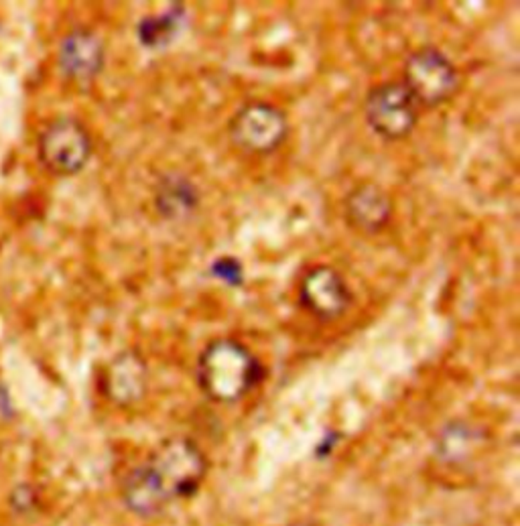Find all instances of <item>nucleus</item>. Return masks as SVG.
Listing matches in <instances>:
<instances>
[{
	"mask_svg": "<svg viewBox=\"0 0 520 526\" xmlns=\"http://www.w3.org/2000/svg\"><path fill=\"white\" fill-rule=\"evenodd\" d=\"M262 378V364L244 344L220 337L206 346L197 360V384L222 405L244 398Z\"/></svg>",
	"mask_w": 520,
	"mask_h": 526,
	"instance_id": "f257e3e1",
	"label": "nucleus"
},
{
	"mask_svg": "<svg viewBox=\"0 0 520 526\" xmlns=\"http://www.w3.org/2000/svg\"><path fill=\"white\" fill-rule=\"evenodd\" d=\"M140 469L159 496L171 504L199 490L208 473V459L192 439L171 437L154 449L151 457L140 464Z\"/></svg>",
	"mask_w": 520,
	"mask_h": 526,
	"instance_id": "f03ea898",
	"label": "nucleus"
},
{
	"mask_svg": "<svg viewBox=\"0 0 520 526\" xmlns=\"http://www.w3.org/2000/svg\"><path fill=\"white\" fill-rule=\"evenodd\" d=\"M460 76L455 65L437 47H421L413 51L403 67V86L415 102L433 108L458 90Z\"/></svg>",
	"mask_w": 520,
	"mask_h": 526,
	"instance_id": "7ed1b4c3",
	"label": "nucleus"
},
{
	"mask_svg": "<svg viewBox=\"0 0 520 526\" xmlns=\"http://www.w3.org/2000/svg\"><path fill=\"white\" fill-rule=\"evenodd\" d=\"M364 114L370 130L386 140L408 137L419 120V104L403 81H385L368 92Z\"/></svg>",
	"mask_w": 520,
	"mask_h": 526,
	"instance_id": "20e7f679",
	"label": "nucleus"
},
{
	"mask_svg": "<svg viewBox=\"0 0 520 526\" xmlns=\"http://www.w3.org/2000/svg\"><path fill=\"white\" fill-rule=\"evenodd\" d=\"M90 155L92 138L74 118L51 122L39 137V156L43 165L59 175H74L81 171Z\"/></svg>",
	"mask_w": 520,
	"mask_h": 526,
	"instance_id": "39448f33",
	"label": "nucleus"
},
{
	"mask_svg": "<svg viewBox=\"0 0 520 526\" xmlns=\"http://www.w3.org/2000/svg\"><path fill=\"white\" fill-rule=\"evenodd\" d=\"M289 133L287 114L269 102H251L230 120L232 140L251 153H270Z\"/></svg>",
	"mask_w": 520,
	"mask_h": 526,
	"instance_id": "423d86ee",
	"label": "nucleus"
},
{
	"mask_svg": "<svg viewBox=\"0 0 520 526\" xmlns=\"http://www.w3.org/2000/svg\"><path fill=\"white\" fill-rule=\"evenodd\" d=\"M299 303L321 321H331L347 311L352 292L346 278L331 267L311 269L299 285Z\"/></svg>",
	"mask_w": 520,
	"mask_h": 526,
	"instance_id": "0eeeda50",
	"label": "nucleus"
},
{
	"mask_svg": "<svg viewBox=\"0 0 520 526\" xmlns=\"http://www.w3.org/2000/svg\"><path fill=\"white\" fill-rule=\"evenodd\" d=\"M59 63L69 78L81 81L96 78L104 65V43L92 31H74L61 43Z\"/></svg>",
	"mask_w": 520,
	"mask_h": 526,
	"instance_id": "6e6552de",
	"label": "nucleus"
},
{
	"mask_svg": "<svg viewBox=\"0 0 520 526\" xmlns=\"http://www.w3.org/2000/svg\"><path fill=\"white\" fill-rule=\"evenodd\" d=\"M392 215L388 195L376 185H360L346 199V217L349 226L364 234H376Z\"/></svg>",
	"mask_w": 520,
	"mask_h": 526,
	"instance_id": "1a4fd4ad",
	"label": "nucleus"
},
{
	"mask_svg": "<svg viewBox=\"0 0 520 526\" xmlns=\"http://www.w3.org/2000/svg\"><path fill=\"white\" fill-rule=\"evenodd\" d=\"M147 390V368L136 351L116 356L106 374V392L118 405H133Z\"/></svg>",
	"mask_w": 520,
	"mask_h": 526,
	"instance_id": "9d476101",
	"label": "nucleus"
},
{
	"mask_svg": "<svg viewBox=\"0 0 520 526\" xmlns=\"http://www.w3.org/2000/svg\"><path fill=\"white\" fill-rule=\"evenodd\" d=\"M197 203H199V194L195 185L187 177L177 173L163 177L154 189V205L159 214L171 222L187 217L192 212H195Z\"/></svg>",
	"mask_w": 520,
	"mask_h": 526,
	"instance_id": "9b49d317",
	"label": "nucleus"
},
{
	"mask_svg": "<svg viewBox=\"0 0 520 526\" xmlns=\"http://www.w3.org/2000/svg\"><path fill=\"white\" fill-rule=\"evenodd\" d=\"M482 429H478L465 421H453L437 433L435 453L441 461L462 464L482 447Z\"/></svg>",
	"mask_w": 520,
	"mask_h": 526,
	"instance_id": "f8f14e48",
	"label": "nucleus"
},
{
	"mask_svg": "<svg viewBox=\"0 0 520 526\" xmlns=\"http://www.w3.org/2000/svg\"><path fill=\"white\" fill-rule=\"evenodd\" d=\"M183 27H185V8L181 4H173L165 13L140 19L136 27V35L142 47L161 49L171 45L175 37L183 31Z\"/></svg>",
	"mask_w": 520,
	"mask_h": 526,
	"instance_id": "ddd939ff",
	"label": "nucleus"
},
{
	"mask_svg": "<svg viewBox=\"0 0 520 526\" xmlns=\"http://www.w3.org/2000/svg\"><path fill=\"white\" fill-rule=\"evenodd\" d=\"M210 273L218 281H222L224 285H228V287H240L242 281H244L242 264L236 258H232V256H220V258H215L212 262V267H210Z\"/></svg>",
	"mask_w": 520,
	"mask_h": 526,
	"instance_id": "4468645a",
	"label": "nucleus"
},
{
	"mask_svg": "<svg viewBox=\"0 0 520 526\" xmlns=\"http://www.w3.org/2000/svg\"><path fill=\"white\" fill-rule=\"evenodd\" d=\"M289 526H313V525H309V522H293V525Z\"/></svg>",
	"mask_w": 520,
	"mask_h": 526,
	"instance_id": "2eb2a0df",
	"label": "nucleus"
}]
</instances>
